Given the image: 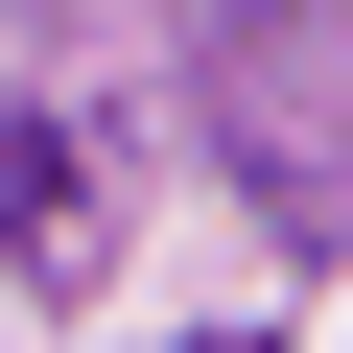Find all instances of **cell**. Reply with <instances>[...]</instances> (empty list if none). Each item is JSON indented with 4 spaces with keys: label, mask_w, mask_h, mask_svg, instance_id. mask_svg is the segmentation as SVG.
Masks as SVG:
<instances>
[]
</instances>
